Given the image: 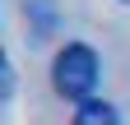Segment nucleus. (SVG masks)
Masks as SVG:
<instances>
[{
	"label": "nucleus",
	"mask_w": 130,
	"mask_h": 125,
	"mask_svg": "<svg viewBox=\"0 0 130 125\" xmlns=\"http://www.w3.org/2000/svg\"><path fill=\"white\" fill-rule=\"evenodd\" d=\"M125 5H130V0H125Z\"/></svg>",
	"instance_id": "obj_4"
},
{
	"label": "nucleus",
	"mask_w": 130,
	"mask_h": 125,
	"mask_svg": "<svg viewBox=\"0 0 130 125\" xmlns=\"http://www.w3.org/2000/svg\"><path fill=\"white\" fill-rule=\"evenodd\" d=\"M98 74H102V65H98V51L88 42H65L56 51V60H51V88L65 102H79V107L93 102Z\"/></svg>",
	"instance_id": "obj_1"
},
{
	"label": "nucleus",
	"mask_w": 130,
	"mask_h": 125,
	"mask_svg": "<svg viewBox=\"0 0 130 125\" xmlns=\"http://www.w3.org/2000/svg\"><path fill=\"white\" fill-rule=\"evenodd\" d=\"M70 125H121V111L111 107L107 97H93L84 107H74V120Z\"/></svg>",
	"instance_id": "obj_2"
},
{
	"label": "nucleus",
	"mask_w": 130,
	"mask_h": 125,
	"mask_svg": "<svg viewBox=\"0 0 130 125\" xmlns=\"http://www.w3.org/2000/svg\"><path fill=\"white\" fill-rule=\"evenodd\" d=\"M14 88H19L14 60H9V51H0V102H9V97H14Z\"/></svg>",
	"instance_id": "obj_3"
}]
</instances>
